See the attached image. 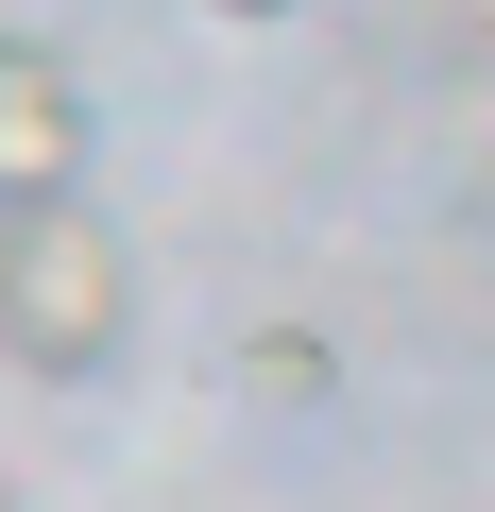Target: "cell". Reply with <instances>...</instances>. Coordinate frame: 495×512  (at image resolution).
Instances as JSON below:
<instances>
[{"instance_id":"2","label":"cell","mask_w":495,"mask_h":512,"mask_svg":"<svg viewBox=\"0 0 495 512\" xmlns=\"http://www.w3.org/2000/svg\"><path fill=\"white\" fill-rule=\"evenodd\" d=\"M86 69L69 52H35V35H0V205H52V188H86Z\"/></svg>"},{"instance_id":"4","label":"cell","mask_w":495,"mask_h":512,"mask_svg":"<svg viewBox=\"0 0 495 512\" xmlns=\"http://www.w3.org/2000/svg\"><path fill=\"white\" fill-rule=\"evenodd\" d=\"M222 18H291V0H222Z\"/></svg>"},{"instance_id":"3","label":"cell","mask_w":495,"mask_h":512,"mask_svg":"<svg viewBox=\"0 0 495 512\" xmlns=\"http://www.w3.org/2000/svg\"><path fill=\"white\" fill-rule=\"evenodd\" d=\"M239 393H257V410H325V393H342V342H308V325H257V342H239Z\"/></svg>"},{"instance_id":"1","label":"cell","mask_w":495,"mask_h":512,"mask_svg":"<svg viewBox=\"0 0 495 512\" xmlns=\"http://www.w3.org/2000/svg\"><path fill=\"white\" fill-rule=\"evenodd\" d=\"M120 325H137V256L86 222V188L0 205V359L52 376V393H86V376L120 359Z\"/></svg>"}]
</instances>
